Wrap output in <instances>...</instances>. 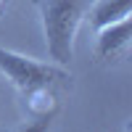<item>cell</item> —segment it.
I'll use <instances>...</instances> for the list:
<instances>
[{"label": "cell", "mask_w": 132, "mask_h": 132, "mask_svg": "<svg viewBox=\"0 0 132 132\" xmlns=\"http://www.w3.org/2000/svg\"><path fill=\"white\" fill-rule=\"evenodd\" d=\"M129 19H122L116 24H108L95 32V61L103 66H119L129 56Z\"/></svg>", "instance_id": "3"}, {"label": "cell", "mask_w": 132, "mask_h": 132, "mask_svg": "<svg viewBox=\"0 0 132 132\" xmlns=\"http://www.w3.org/2000/svg\"><path fill=\"white\" fill-rule=\"evenodd\" d=\"M129 13H132V0H93V5H90L85 19L90 21V29L98 32L108 24L129 19Z\"/></svg>", "instance_id": "4"}, {"label": "cell", "mask_w": 132, "mask_h": 132, "mask_svg": "<svg viewBox=\"0 0 132 132\" xmlns=\"http://www.w3.org/2000/svg\"><path fill=\"white\" fill-rule=\"evenodd\" d=\"M0 74L24 98L29 116L61 111L58 93L69 90L71 79H74L69 74V69L61 63L37 61L32 56H24V53H16L8 48H0Z\"/></svg>", "instance_id": "1"}, {"label": "cell", "mask_w": 132, "mask_h": 132, "mask_svg": "<svg viewBox=\"0 0 132 132\" xmlns=\"http://www.w3.org/2000/svg\"><path fill=\"white\" fill-rule=\"evenodd\" d=\"M58 119V111H48V114H37L29 116V122L19 124L13 132H53V124Z\"/></svg>", "instance_id": "5"}, {"label": "cell", "mask_w": 132, "mask_h": 132, "mask_svg": "<svg viewBox=\"0 0 132 132\" xmlns=\"http://www.w3.org/2000/svg\"><path fill=\"white\" fill-rule=\"evenodd\" d=\"M93 0H35L40 13L42 37L53 63L69 66L74 58V42Z\"/></svg>", "instance_id": "2"}, {"label": "cell", "mask_w": 132, "mask_h": 132, "mask_svg": "<svg viewBox=\"0 0 132 132\" xmlns=\"http://www.w3.org/2000/svg\"><path fill=\"white\" fill-rule=\"evenodd\" d=\"M8 5H11V0H0V16L8 11Z\"/></svg>", "instance_id": "6"}]
</instances>
